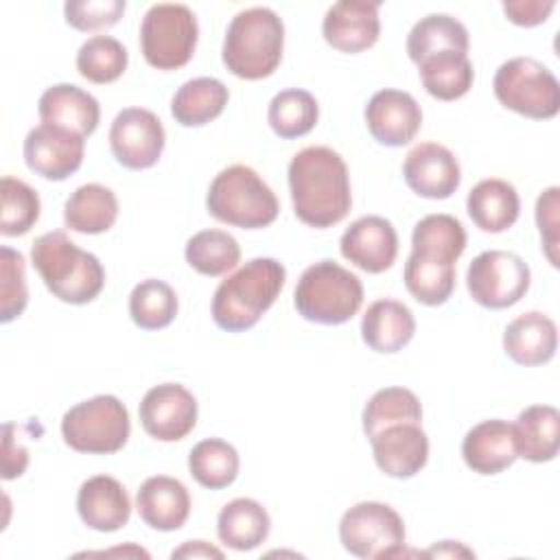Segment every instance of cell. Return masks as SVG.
I'll return each instance as SVG.
<instances>
[{"instance_id": "1", "label": "cell", "mask_w": 560, "mask_h": 560, "mask_svg": "<svg viewBox=\"0 0 560 560\" xmlns=\"http://www.w3.org/2000/svg\"><path fill=\"white\" fill-rule=\"evenodd\" d=\"M289 190L295 217L311 228H330L352 206L350 175L330 147H306L289 162Z\"/></svg>"}, {"instance_id": "2", "label": "cell", "mask_w": 560, "mask_h": 560, "mask_svg": "<svg viewBox=\"0 0 560 560\" xmlns=\"http://www.w3.org/2000/svg\"><path fill=\"white\" fill-rule=\"evenodd\" d=\"M287 269L276 258H252L221 280L212 295V319L221 330L243 332L258 324L280 295Z\"/></svg>"}, {"instance_id": "3", "label": "cell", "mask_w": 560, "mask_h": 560, "mask_svg": "<svg viewBox=\"0 0 560 560\" xmlns=\"http://www.w3.org/2000/svg\"><path fill=\"white\" fill-rule=\"evenodd\" d=\"M31 262L46 289L66 304H88L105 287L101 260L72 243L61 230L46 232L33 241Z\"/></svg>"}, {"instance_id": "4", "label": "cell", "mask_w": 560, "mask_h": 560, "mask_svg": "<svg viewBox=\"0 0 560 560\" xmlns=\"http://www.w3.org/2000/svg\"><path fill=\"white\" fill-rule=\"evenodd\" d=\"M284 48V24L269 7L238 11L228 24L221 59L238 79L258 81L271 77L280 66Z\"/></svg>"}, {"instance_id": "5", "label": "cell", "mask_w": 560, "mask_h": 560, "mask_svg": "<svg viewBox=\"0 0 560 560\" xmlns=\"http://www.w3.org/2000/svg\"><path fill=\"white\" fill-rule=\"evenodd\" d=\"M206 208L217 221L243 230L267 228L280 212L276 192L245 164H232L214 175L206 195Z\"/></svg>"}, {"instance_id": "6", "label": "cell", "mask_w": 560, "mask_h": 560, "mask_svg": "<svg viewBox=\"0 0 560 560\" xmlns=\"http://www.w3.org/2000/svg\"><path fill=\"white\" fill-rule=\"evenodd\" d=\"M293 304L306 322L324 326L346 324L363 304V284L359 276L339 262L319 260L302 271Z\"/></svg>"}, {"instance_id": "7", "label": "cell", "mask_w": 560, "mask_h": 560, "mask_svg": "<svg viewBox=\"0 0 560 560\" xmlns=\"http://www.w3.org/2000/svg\"><path fill=\"white\" fill-rule=\"evenodd\" d=\"M131 433L127 407L112 394H98L74 407L61 418L63 442L88 455L118 453Z\"/></svg>"}, {"instance_id": "8", "label": "cell", "mask_w": 560, "mask_h": 560, "mask_svg": "<svg viewBox=\"0 0 560 560\" xmlns=\"http://www.w3.org/2000/svg\"><path fill=\"white\" fill-rule=\"evenodd\" d=\"M497 101L534 120H549L560 112V83L556 74L534 57L503 61L492 81Z\"/></svg>"}, {"instance_id": "9", "label": "cell", "mask_w": 560, "mask_h": 560, "mask_svg": "<svg viewBox=\"0 0 560 560\" xmlns=\"http://www.w3.org/2000/svg\"><path fill=\"white\" fill-rule=\"evenodd\" d=\"M199 24L186 4H153L140 24V50L149 66L177 70L192 59Z\"/></svg>"}, {"instance_id": "10", "label": "cell", "mask_w": 560, "mask_h": 560, "mask_svg": "<svg viewBox=\"0 0 560 560\" xmlns=\"http://www.w3.org/2000/svg\"><path fill=\"white\" fill-rule=\"evenodd\" d=\"M339 540L357 558H392L405 547L400 514L381 501H361L348 508L339 521Z\"/></svg>"}, {"instance_id": "11", "label": "cell", "mask_w": 560, "mask_h": 560, "mask_svg": "<svg viewBox=\"0 0 560 560\" xmlns=\"http://www.w3.org/2000/svg\"><path fill=\"white\" fill-rule=\"evenodd\" d=\"M532 271L527 262L505 249H488L475 256L466 271L470 298L483 308L514 306L529 289Z\"/></svg>"}, {"instance_id": "12", "label": "cell", "mask_w": 560, "mask_h": 560, "mask_svg": "<svg viewBox=\"0 0 560 560\" xmlns=\"http://www.w3.org/2000/svg\"><path fill=\"white\" fill-rule=\"evenodd\" d=\"M166 144L162 120L144 107H127L116 114L109 127V149L116 162L131 171L158 164Z\"/></svg>"}, {"instance_id": "13", "label": "cell", "mask_w": 560, "mask_h": 560, "mask_svg": "<svg viewBox=\"0 0 560 560\" xmlns=\"http://www.w3.org/2000/svg\"><path fill=\"white\" fill-rule=\"evenodd\" d=\"M140 424L160 442L184 440L197 424V400L179 383L153 385L140 400Z\"/></svg>"}, {"instance_id": "14", "label": "cell", "mask_w": 560, "mask_h": 560, "mask_svg": "<svg viewBox=\"0 0 560 560\" xmlns=\"http://www.w3.org/2000/svg\"><path fill=\"white\" fill-rule=\"evenodd\" d=\"M83 136L46 122L33 127L24 138L26 166L50 182H63L77 173L83 164Z\"/></svg>"}, {"instance_id": "15", "label": "cell", "mask_w": 560, "mask_h": 560, "mask_svg": "<svg viewBox=\"0 0 560 560\" xmlns=\"http://www.w3.org/2000/svg\"><path fill=\"white\" fill-rule=\"evenodd\" d=\"M365 125L378 144L405 147L420 131L422 109L409 92L385 88L368 101Z\"/></svg>"}, {"instance_id": "16", "label": "cell", "mask_w": 560, "mask_h": 560, "mask_svg": "<svg viewBox=\"0 0 560 560\" xmlns=\"http://www.w3.org/2000/svg\"><path fill=\"white\" fill-rule=\"evenodd\" d=\"M405 184L424 199H448L462 182L459 162L438 142L416 144L402 162Z\"/></svg>"}, {"instance_id": "17", "label": "cell", "mask_w": 560, "mask_h": 560, "mask_svg": "<svg viewBox=\"0 0 560 560\" xmlns=\"http://www.w3.org/2000/svg\"><path fill=\"white\" fill-rule=\"evenodd\" d=\"M341 256L368 273H383L398 254V234L394 225L378 214H365L346 228L339 241Z\"/></svg>"}, {"instance_id": "18", "label": "cell", "mask_w": 560, "mask_h": 560, "mask_svg": "<svg viewBox=\"0 0 560 560\" xmlns=\"http://www.w3.org/2000/svg\"><path fill=\"white\" fill-rule=\"evenodd\" d=\"M370 444L376 466L394 479L418 475L429 459V438L424 429L413 422L385 427L370 438Z\"/></svg>"}, {"instance_id": "19", "label": "cell", "mask_w": 560, "mask_h": 560, "mask_svg": "<svg viewBox=\"0 0 560 560\" xmlns=\"http://www.w3.org/2000/svg\"><path fill=\"white\" fill-rule=\"evenodd\" d=\"M378 2L341 0L335 2L322 22L324 39L341 52H361L376 44L381 35Z\"/></svg>"}, {"instance_id": "20", "label": "cell", "mask_w": 560, "mask_h": 560, "mask_svg": "<svg viewBox=\"0 0 560 560\" xmlns=\"http://www.w3.org/2000/svg\"><path fill=\"white\" fill-rule=\"evenodd\" d=\"M77 512L94 532H118L129 523L131 501L125 486L109 475L85 479L77 492Z\"/></svg>"}, {"instance_id": "21", "label": "cell", "mask_w": 560, "mask_h": 560, "mask_svg": "<svg viewBox=\"0 0 560 560\" xmlns=\"http://www.w3.org/2000/svg\"><path fill=\"white\" fill-rule=\"evenodd\" d=\"M466 249V230L451 214H427L411 232L409 258L422 265L455 269L457 258Z\"/></svg>"}, {"instance_id": "22", "label": "cell", "mask_w": 560, "mask_h": 560, "mask_svg": "<svg viewBox=\"0 0 560 560\" xmlns=\"http://www.w3.org/2000/svg\"><path fill=\"white\" fill-rule=\"evenodd\" d=\"M140 518L158 532H175L190 516L188 488L168 475H153L142 481L136 494Z\"/></svg>"}, {"instance_id": "23", "label": "cell", "mask_w": 560, "mask_h": 560, "mask_svg": "<svg viewBox=\"0 0 560 560\" xmlns=\"http://www.w3.org/2000/svg\"><path fill=\"white\" fill-rule=\"evenodd\" d=\"M42 122L74 131L83 138L92 136L101 120L98 101L72 83H57L44 90L37 103Z\"/></svg>"}, {"instance_id": "24", "label": "cell", "mask_w": 560, "mask_h": 560, "mask_svg": "<svg viewBox=\"0 0 560 560\" xmlns=\"http://www.w3.org/2000/svg\"><path fill=\"white\" fill-rule=\"evenodd\" d=\"M462 457L477 475H499L516 462L512 424L492 418L475 424L462 440Z\"/></svg>"}, {"instance_id": "25", "label": "cell", "mask_w": 560, "mask_h": 560, "mask_svg": "<svg viewBox=\"0 0 560 560\" xmlns=\"http://www.w3.org/2000/svg\"><path fill=\"white\" fill-rule=\"evenodd\" d=\"M556 348V322L540 311L521 313L505 326L503 350L518 365H542L553 359Z\"/></svg>"}, {"instance_id": "26", "label": "cell", "mask_w": 560, "mask_h": 560, "mask_svg": "<svg viewBox=\"0 0 560 560\" xmlns=\"http://www.w3.org/2000/svg\"><path fill=\"white\" fill-rule=\"evenodd\" d=\"M416 332L411 308L398 300L383 298L368 306L361 319V337L374 352L394 354L402 350Z\"/></svg>"}, {"instance_id": "27", "label": "cell", "mask_w": 560, "mask_h": 560, "mask_svg": "<svg viewBox=\"0 0 560 560\" xmlns=\"http://www.w3.org/2000/svg\"><path fill=\"white\" fill-rule=\"evenodd\" d=\"M466 212L481 232L499 234L512 228L521 212L516 188L499 177L481 179L466 197Z\"/></svg>"}, {"instance_id": "28", "label": "cell", "mask_w": 560, "mask_h": 560, "mask_svg": "<svg viewBox=\"0 0 560 560\" xmlns=\"http://www.w3.org/2000/svg\"><path fill=\"white\" fill-rule=\"evenodd\" d=\"M516 455L542 464L551 462L560 448V411L551 405L525 407L512 424Z\"/></svg>"}, {"instance_id": "29", "label": "cell", "mask_w": 560, "mask_h": 560, "mask_svg": "<svg viewBox=\"0 0 560 560\" xmlns=\"http://www.w3.org/2000/svg\"><path fill=\"white\" fill-rule=\"evenodd\" d=\"M271 529V518L262 503L238 497L225 503L217 516L219 540L234 551H252L260 547Z\"/></svg>"}, {"instance_id": "30", "label": "cell", "mask_w": 560, "mask_h": 560, "mask_svg": "<svg viewBox=\"0 0 560 560\" xmlns=\"http://www.w3.org/2000/svg\"><path fill=\"white\" fill-rule=\"evenodd\" d=\"M118 217V199L103 184L79 186L63 203L66 228L81 234H103Z\"/></svg>"}, {"instance_id": "31", "label": "cell", "mask_w": 560, "mask_h": 560, "mask_svg": "<svg viewBox=\"0 0 560 560\" xmlns=\"http://www.w3.org/2000/svg\"><path fill=\"white\" fill-rule=\"evenodd\" d=\"M230 92L223 81L214 77H197L175 92L171 114L182 127H201L223 114Z\"/></svg>"}, {"instance_id": "32", "label": "cell", "mask_w": 560, "mask_h": 560, "mask_svg": "<svg viewBox=\"0 0 560 560\" xmlns=\"http://www.w3.org/2000/svg\"><path fill=\"white\" fill-rule=\"evenodd\" d=\"M468 44V31L457 18L446 13H431L411 26L407 35V55L418 66L422 59L442 50L466 55Z\"/></svg>"}, {"instance_id": "33", "label": "cell", "mask_w": 560, "mask_h": 560, "mask_svg": "<svg viewBox=\"0 0 560 560\" xmlns=\"http://www.w3.org/2000/svg\"><path fill=\"white\" fill-rule=\"evenodd\" d=\"M418 68L427 94L438 101L462 98L472 88L475 70L468 55L464 52L442 50L422 59Z\"/></svg>"}, {"instance_id": "34", "label": "cell", "mask_w": 560, "mask_h": 560, "mask_svg": "<svg viewBox=\"0 0 560 560\" xmlns=\"http://www.w3.org/2000/svg\"><path fill=\"white\" fill-rule=\"evenodd\" d=\"M238 453L221 438H206L188 453V470L192 479L210 490H221L238 477Z\"/></svg>"}, {"instance_id": "35", "label": "cell", "mask_w": 560, "mask_h": 560, "mask_svg": "<svg viewBox=\"0 0 560 560\" xmlns=\"http://www.w3.org/2000/svg\"><path fill=\"white\" fill-rule=\"evenodd\" d=\"M317 118L319 105L315 96L302 88H287L278 92L267 107L269 127L282 140L306 136L317 125Z\"/></svg>"}, {"instance_id": "36", "label": "cell", "mask_w": 560, "mask_h": 560, "mask_svg": "<svg viewBox=\"0 0 560 560\" xmlns=\"http://www.w3.org/2000/svg\"><path fill=\"white\" fill-rule=\"evenodd\" d=\"M186 262L201 276H223L241 260L238 241L223 230H201L192 234L184 249Z\"/></svg>"}, {"instance_id": "37", "label": "cell", "mask_w": 560, "mask_h": 560, "mask_svg": "<svg viewBox=\"0 0 560 560\" xmlns=\"http://www.w3.org/2000/svg\"><path fill=\"white\" fill-rule=\"evenodd\" d=\"M363 433L372 438L385 427L402 422H422V405L418 396L407 387H383L372 394L363 407Z\"/></svg>"}, {"instance_id": "38", "label": "cell", "mask_w": 560, "mask_h": 560, "mask_svg": "<svg viewBox=\"0 0 560 560\" xmlns=\"http://www.w3.org/2000/svg\"><path fill=\"white\" fill-rule=\"evenodd\" d=\"M177 306L175 289L158 278L138 282L129 293V315L142 330H160L173 324Z\"/></svg>"}, {"instance_id": "39", "label": "cell", "mask_w": 560, "mask_h": 560, "mask_svg": "<svg viewBox=\"0 0 560 560\" xmlns=\"http://www.w3.org/2000/svg\"><path fill=\"white\" fill-rule=\"evenodd\" d=\"M127 48L109 35H94L77 52V70L90 83H112L127 70Z\"/></svg>"}, {"instance_id": "40", "label": "cell", "mask_w": 560, "mask_h": 560, "mask_svg": "<svg viewBox=\"0 0 560 560\" xmlns=\"http://www.w3.org/2000/svg\"><path fill=\"white\" fill-rule=\"evenodd\" d=\"M2 214H0V234L2 236H22L39 219V195L26 182L4 175L0 182Z\"/></svg>"}, {"instance_id": "41", "label": "cell", "mask_w": 560, "mask_h": 560, "mask_svg": "<svg viewBox=\"0 0 560 560\" xmlns=\"http://www.w3.org/2000/svg\"><path fill=\"white\" fill-rule=\"evenodd\" d=\"M28 302L26 265L18 249H0V322L9 324L20 317Z\"/></svg>"}, {"instance_id": "42", "label": "cell", "mask_w": 560, "mask_h": 560, "mask_svg": "<svg viewBox=\"0 0 560 560\" xmlns=\"http://www.w3.org/2000/svg\"><path fill=\"white\" fill-rule=\"evenodd\" d=\"M125 7V0H68L63 15L77 31H98L114 26L122 18Z\"/></svg>"}, {"instance_id": "43", "label": "cell", "mask_w": 560, "mask_h": 560, "mask_svg": "<svg viewBox=\"0 0 560 560\" xmlns=\"http://www.w3.org/2000/svg\"><path fill=\"white\" fill-rule=\"evenodd\" d=\"M558 186L547 188L536 201V223L542 236L545 254L553 267H558Z\"/></svg>"}, {"instance_id": "44", "label": "cell", "mask_w": 560, "mask_h": 560, "mask_svg": "<svg viewBox=\"0 0 560 560\" xmlns=\"http://www.w3.org/2000/svg\"><path fill=\"white\" fill-rule=\"evenodd\" d=\"M553 0H505L503 11L516 26H538L553 11Z\"/></svg>"}, {"instance_id": "45", "label": "cell", "mask_w": 560, "mask_h": 560, "mask_svg": "<svg viewBox=\"0 0 560 560\" xmlns=\"http://www.w3.org/2000/svg\"><path fill=\"white\" fill-rule=\"evenodd\" d=\"M28 466V451L24 444L15 442L13 424H4V444H2V479L20 477Z\"/></svg>"}, {"instance_id": "46", "label": "cell", "mask_w": 560, "mask_h": 560, "mask_svg": "<svg viewBox=\"0 0 560 560\" xmlns=\"http://www.w3.org/2000/svg\"><path fill=\"white\" fill-rule=\"evenodd\" d=\"M171 558H219V560H221V558H223V551L217 549V547H212V545L206 542V540H188V542H184L182 547L173 549Z\"/></svg>"}, {"instance_id": "47", "label": "cell", "mask_w": 560, "mask_h": 560, "mask_svg": "<svg viewBox=\"0 0 560 560\" xmlns=\"http://www.w3.org/2000/svg\"><path fill=\"white\" fill-rule=\"evenodd\" d=\"M424 556H475V553L457 540H440Z\"/></svg>"}]
</instances>
